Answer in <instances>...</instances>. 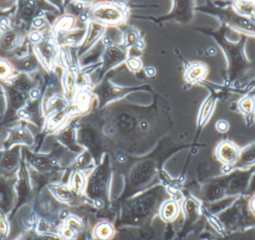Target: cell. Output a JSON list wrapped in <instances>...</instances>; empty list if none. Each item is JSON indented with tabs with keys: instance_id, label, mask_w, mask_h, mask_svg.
Masks as SVG:
<instances>
[{
	"instance_id": "6da1fadb",
	"label": "cell",
	"mask_w": 255,
	"mask_h": 240,
	"mask_svg": "<svg viewBox=\"0 0 255 240\" xmlns=\"http://www.w3.org/2000/svg\"><path fill=\"white\" fill-rule=\"evenodd\" d=\"M217 158L226 166H232L239 160L241 151L231 141H223L218 145L216 151Z\"/></svg>"
},
{
	"instance_id": "7a4b0ae2",
	"label": "cell",
	"mask_w": 255,
	"mask_h": 240,
	"mask_svg": "<svg viewBox=\"0 0 255 240\" xmlns=\"http://www.w3.org/2000/svg\"><path fill=\"white\" fill-rule=\"evenodd\" d=\"M96 235H97V238L100 240H109L113 235V229L110 225L103 223L97 228Z\"/></svg>"
},
{
	"instance_id": "3957f363",
	"label": "cell",
	"mask_w": 255,
	"mask_h": 240,
	"mask_svg": "<svg viewBox=\"0 0 255 240\" xmlns=\"http://www.w3.org/2000/svg\"><path fill=\"white\" fill-rule=\"evenodd\" d=\"M239 109L244 115H251L254 113L255 110V103L254 99L252 97L244 99L240 103Z\"/></svg>"
},
{
	"instance_id": "277c9868",
	"label": "cell",
	"mask_w": 255,
	"mask_h": 240,
	"mask_svg": "<svg viewBox=\"0 0 255 240\" xmlns=\"http://www.w3.org/2000/svg\"><path fill=\"white\" fill-rule=\"evenodd\" d=\"M176 214V209L173 205H169L163 210V217L166 220H171L173 218Z\"/></svg>"
},
{
	"instance_id": "5b68a950",
	"label": "cell",
	"mask_w": 255,
	"mask_h": 240,
	"mask_svg": "<svg viewBox=\"0 0 255 240\" xmlns=\"http://www.w3.org/2000/svg\"><path fill=\"white\" fill-rule=\"evenodd\" d=\"M7 232V225L4 220V216L0 214V235L5 236Z\"/></svg>"
},
{
	"instance_id": "8992f818",
	"label": "cell",
	"mask_w": 255,
	"mask_h": 240,
	"mask_svg": "<svg viewBox=\"0 0 255 240\" xmlns=\"http://www.w3.org/2000/svg\"><path fill=\"white\" fill-rule=\"evenodd\" d=\"M217 130L222 133H225L227 131L229 128V124L227 121L226 120H220L217 123Z\"/></svg>"
},
{
	"instance_id": "52a82bcc",
	"label": "cell",
	"mask_w": 255,
	"mask_h": 240,
	"mask_svg": "<svg viewBox=\"0 0 255 240\" xmlns=\"http://www.w3.org/2000/svg\"><path fill=\"white\" fill-rule=\"evenodd\" d=\"M250 209L252 214H253L255 217V196L251 199V200H250Z\"/></svg>"
},
{
	"instance_id": "ba28073f",
	"label": "cell",
	"mask_w": 255,
	"mask_h": 240,
	"mask_svg": "<svg viewBox=\"0 0 255 240\" xmlns=\"http://www.w3.org/2000/svg\"><path fill=\"white\" fill-rule=\"evenodd\" d=\"M250 190L252 191H255V177L254 179L251 181V184H250Z\"/></svg>"
}]
</instances>
